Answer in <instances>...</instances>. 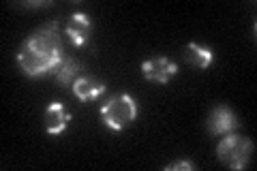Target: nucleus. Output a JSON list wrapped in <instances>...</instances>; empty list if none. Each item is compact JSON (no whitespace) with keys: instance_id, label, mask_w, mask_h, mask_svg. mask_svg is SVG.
I'll list each match as a JSON object with an SVG mask.
<instances>
[{"instance_id":"obj_8","label":"nucleus","mask_w":257,"mask_h":171,"mask_svg":"<svg viewBox=\"0 0 257 171\" xmlns=\"http://www.w3.org/2000/svg\"><path fill=\"white\" fill-rule=\"evenodd\" d=\"M73 94L77 101L82 103H90V101H96L99 96L105 92V84L101 79H94L90 75H79L75 81H73Z\"/></svg>"},{"instance_id":"obj_4","label":"nucleus","mask_w":257,"mask_h":171,"mask_svg":"<svg viewBox=\"0 0 257 171\" xmlns=\"http://www.w3.org/2000/svg\"><path fill=\"white\" fill-rule=\"evenodd\" d=\"M176 73H178V64L174 60L165 58V56H155V58H148L142 62V75L148 81H155V84H167Z\"/></svg>"},{"instance_id":"obj_7","label":"nucleus","mask_w":257,"mask_h":171,"mask_svg":"<svg viewBox=\"0 0 257 171\" xmlns=\"http://www.w3.org/2000/svg\"><path fill=\"white\" fill-rule=\"evenodd\" d=\"M90 30H92V22L90 18H88L86 13H73L67 22V28H64V32H67V37L71 39V43H73L75 47H84L88 43V39H90Z\"/></svg>"},{"instance_id":"obj_1","label":"nucleus","mask_w":257,"mask_h":171,"mask_svg":"<svg viewBox=\"0 0 257 171\" xmlns=\"http://www.w3.org/2000/svg\"><path fill=\"white\" fill-rule=\"evenodd\" d=\"M62 58L64 54L58 22H50L37 28L18 52V64L28 77H41L45 73L56 71Z\"/></svg>"},{"instance_id":"obj_10","label":"nucleus","mask_w":257,"mask_h":171,"mask_svg":"<svg viewBox=\"0 0 257 171\" xmlns=\"http://www.w3.org/2000/svg\"><path fill=\"white\" fill-rule=\"evenodd\" d=\"M79 71H82V64L75 62L73 58H69V56H64L62 62L58 64V69H56V81H58L60 86H73V81L79 77Z\"/></svg>"},{"instance_id":"obj_3","label":"nucleus","mask_w":257,"mask_h":171,"mask_svg":"<svg viewBox=\"0 0 257 171\" xmlns=\"http://www.w3.org/2000/svg\"><path fill=\"white\" fill-rule=\"evenodd\" d=\"M251 154H253V141L242 135L227 133V137H223L219 145H216L219 160L231 169H244L248 160H251Z\"/></svg>"},{"instance_id":"obj_2","label":"nucleus","mask_w":257,"mask_h":171,"mask_svg":"<svg viewBox=\"0 0 257 171\" xmlns=\"http://www.w3.org/2000/svg\"><path fill=\"white\" fill-rule=\"evenodd\" d=\"M138 118V101L131 94H116L107 99L101 107V120L103 124L111 131H124Z\"/></svg>"},{"instance_id":"obj_11","label":"nucleus","mask_w":257,"mask_h":171,"mask_svg":"<svg viewBox=\"0 0 257 171\" xmlns=\"http://www.w3.org/2000/svg\"><path fill=\"white\" fill-rule=\"evenodd\" d=\"M178 169L193 171V169H195V165H193V162H189V160H174V162H170V165L165 167V171H178Z\"/></svg>"},{"instance_id":"obj_6","label":"nucleus","mask_w":257,"mask_h":171,"mask_svg":"<svg viewBox=\"0 0 257 171\" xmlns=\"http://www.w3.org/2000/svg\"><path fill=\"white\" fill-rule=\"evenodd\" d=\"M71 122V111L62 103L52 101L45 107V131L47 135H62Z\"/></svg>"},{"instance_id":"obj_5","label":"nucleus","mask_w":257,"mask_h":171,"mask_svg":"<svg viewBox=\"0 0 257 171\" xmlns=\"http://www.w3.org/2000/svg\"><path fill=\"white\" fill-rule=\"evenodd\" d=\"M206 126H208V131H210L212 135H227V133L236 131V128L240 126V122L236 118V113L231 111L229 107L219 105V107H214L210 113H208Z\"/></svg>"},{"instance_id":"obj_9","label":"nucleus","mask_w":257,"mask_h":171,"mask_svg":"<svg viewBox=\"0 0 257 171\" xmlns=\"http://www.w3.org/2000/svg\"><path fill=\"white\" fill-rule=\"evenodd\" d=\"M184 58H187V62L191 64V67L195 69H208L214 60V52L210 50L208 45H202V43H189L187 47H184Z\"/></svg>"}]
</instances>
